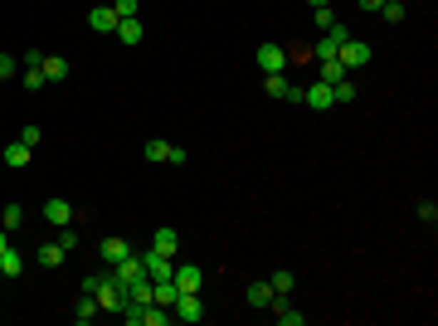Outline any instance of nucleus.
<instances>
[{
	"label": "nucleus",
	"mask_w": 438,
	"mask_h": 326,
	"mask_svg": "<svg viewBox=\"0 0 438 326\" xmlns=\"http://www.w3.org/2000/svg\"><path fill=\"white\" fill-rule=\"evenodd\" d=\"M273 317H277L282 326H302V322H307V312H297L287 297H273Z\"/></svg>",
	"instance_id": "12"
},
{
	"label": "nucleus",
	"mask_w": 438,
	"mask_h": 326,
	"mask_svg": "<svg viewBox=\"0 0 438 326\" xmlns=\"http://www.w3.org/2000/svg\"><path fill=\"white\" fill-rule=\"evenodd\" d=\"M20 268H25V258H20L15 248H5V253H0V272H5V277H15Z\"/></svg>",
	"instance_id": "25"
},
{
	"label": "nucleus",
	"mask_w": 438,
	"mask_h": 326,
	"mask_svg": "<svg viewBox=\"0 0 438 326\" xmlns=\"http://www.w3.org/2000/svg\"><path fill=\"white\" fill-rule=\"evenodd\" d=\"M356 5H360V10H380L384 0H356Z\"/></svg>",
	"instance_id": "35"
},
{
	"label": "nucleus",
	"mask_w": 438,
	"mask_h": 326,
	"mask_svg": "<svg viewBox=\"0 0 438 326\" xmlns=\"http://www.w3.org/2000/svg\"><path fill=\"white\" fill-rule=\"evenodd\" d=\"M20 141H25V146H29V151H34V146H39V127H34V122H29V127H25V132H20Z\"/></svg>",
	"instance_id": "33"
},
{
	"label": "nucleus",
	"mask_w": 438,
	"mask_h": 326,
	"mask_svg": "<svg viewBox=\"0 0 438 326\" xmlns=\"http://www.w3.org/2000/svg\"><path fill=\"white\" fill-rule=\"evenodd\" d=\"M5 248H10V234H0V253H5Z\"/></svg>",
	"instance_id": "36"
},
{
	"label": "nucleus",
	"mask_w": 438,
	"mask_h": 326,
	"mask_svg": "<svg viewBox=\"0 0 438 326\" xmlns=\"http://www.w3.org/2000/svg\"><path fill=\"white\" fill-rule=\"evenodd\" d=\"M170 282H175L180 292H200V282H205V272L195 268V263H185V268H175V272H170Z\"/></svg>",
	"instance_id": "11"
},
{
	"label": "nucleus",
	"mask_w": 438,
	"mask_h": 326,
	"mask_svg": "<svg viewBox=\"0 0 438 326\" xmlns=\"http://www.w3.org/2000/svg\"><path fill=\"white\" fill-rule=\"evenodd\" d=\"M127 302H137V307H151V277H137V282L127 287Z\"/></svg>",
	"instance_id": "19"
},
{
	"label": "nucleus",
	"mask_w": 438,
	"mask_h": 326,
	"mask_svg": "<svg viewBox=\"0 0 438 326\" xmlns=\"http://www.w3.org/2000/svg\"><path fill=\"white\" fill-rule=\"evenodd\" d=\"M0 277H5V272H0Z\"/></svg>",
	"instance_id": "38"
},
{
	"label": "nucleus",
	"mask_w": 438,
	"mask_h": 326,
	"mask_svg": "<svg viewBox=\"0 0 438 326\" xmlns=\"http://www.w3.org/2000/svg\"><path fill=\"white\" fill-rule=\"evenodd\" d=\"M112 34H117V39L127 44V49H132V44H141V39H146V29H141V20H117V29H112Z\"/></svg>",
	"instance_id": "14"
},
{
	"label": "nucleus",
	"mask_w": 438,
	"mask_h": 326,
	"mask_svg": "<svg viewBox=\"0 0 438 326\" xmlns=\"http://www.w3.org/2000/svg\"><path fill=\"white\" fill-rule=\"evenodd\" d=\"M29 156H34V151H29L25 141H10V146L0 151V161L10 165V170H20V165H29Z\"/></svg>",
	"instance_id": "13"
},
{
	"label": "nucleus",
	"mask_w": 438,
	"mask_h": 326,
	"mask_svg": "<svg viewBox=\"0 0 438 326\" xmlns=\"http://www.w3.org/2000/svg\"><path fill=\"white\" fill-rule=\"evenodd\" d=\"M419 219H429V224L438 219V205H434V200H419Z\"/></svg>",
	"instance_id": "32"
},
{
	"label": "nucleus",
	"mask_w": 438,
	"mask_h": 326,
	"mask_svg": "<svg viewBox=\"0 0 438 326\" xmlns=\"http://www.w3.org/2000/svg\"><path fill=\"white\" fill-rule=\"evenodd\" d=\"M322 5H331V0H312V10H322Z\"/></svg>",
	"instance_id": "37"
},
{
	"label": "nucleus",
	"mask_w": 438,
	"mask_h": 326,
	"mask_svg": "<svg viewBox=\"0 0 438 326\" xmlns=\"http://www.w3.org/2000/svg\"><path fill=\"white\" fill-rule=\"evenodd\" d=\"M127 253H132V248H127V239H122V234H112V239H103V258H108V263H122Z\"/></svg>",
	"instance_id": "17"
},
{
	"label": "nucleus",
	"mask_w": 438,
	"mask_h": 326,
	"mask_svg": "<svg viewBox=\"0 0 438 326\" xmlns=\"http://www.w3.org/2000/svg\"><path fill=\"white\" fill-rule=\"evenodd\" d=\"M141 156H146V161H170V165L190 161V151H185V146H175V141H161V136H151Z\"/></svg>",
	"instance_id": "2"
},
{
	"label": "nucleus",
	"mask_w": 438,
	"mask_h": 326,
	"mask_svg": "<svg viewBox=\"0 0 438 326\" xmlns=\"http://www.w3.org/2000/svg\"><path fill=\"white\" fill-rule=\"evenodd\" d=\"M88 29L112 34V29H117V10H112V5H93V10H88Z\"/></svg>",
	"instance_id": "10"
},
{
	"label": "nucleus",
	"mask_w": 438,
	"mask_h": 326,
	"mask_svg": "<svg viewBox=\"0 0 438 326\" xmlns=\"http://www.w3.org/2000/svg\"><path fill=\"white\" fill-rule=\"evenodd\" d=\"M370 58H375V49H370L365 39H356V34H351V39H346V44L336 49V63H341L346 73H356V68H365Z\"/></svg>",
	"instance_id": "1"
},
{
	"label": "nucleus",
	"mask_w": 438,
	"mask_h": 326,
	"mask_svg": "<svg viewBox=\"0 0 438 326\" xmlns=\"http://www.w3.org/2000/svg\"><path fill=\"white\" fill-rule=\"evenodd\" d=\"M25 88H29V93H39V88H44V68H25Z\"/></svg>",
	"instance_id": "29"
},
{
	"label": "nucleus",
	"mask_w": 438,
	"mask_h": 326,
	"mask_svg": "<svg viewBox=\"0 0 438 326\" xmlns=\"http://www.w3.org/2000/svg\"><path fill=\"white\" fill-rule=\"evenodd\" d=\"M375 15H384V25H399V20H404V0H384Z\"/></svg>",
	"instance_id": "24"
},
{
	"label": "nucleus",
	"mask_w": 438,
	"mask_h": 326,
	"mask_svg": "<svg viewBox=\"0 0 438 326\" xmlns=\"http://www.w3.org/2000/svg\"><path fill=\"white\" fill-rule=\"evenodd\" d=\"M151 248L175 258V248H180V234H175V229H156V234H151Z\"/></svg>",
	"instance_id": "15"
},
{
	"label": "nucleus",
	"mask_w": 438,
	"mask_h": 326,
	"mask_svg": "<svg viewBox=\"0 0 438 326\" xmlns=\"http://www.w3.org/2000/svg\"><path fill=\"white\" fill-rule=\"evenodd\" d=\"M317 78H322V83H341V78H351V73H346V68H341L336 58H327V63L317 68Z\"/></svg>",
	"instance_id": "22"
},
{
	"label": "nucleus",
	"mask_w": 438,
	"mask_h": 326,
	"mask_svg": "<svg viewBox=\"0 0 438 326\" xmlns=\"http://www.w3.org/2000/svg\"><path fill=\"white\" fill-rule=\"evenodd\" d=\"M112 10H117V20H137L141 0H117V5H112Z\"/></svg>",
	"instance_id": "27"
},
{
	"label": "nucleus",
	"mask_w": 438,
	"mask_h": 326,
	"mask_svg": "<svg viewBox=\"0 0 438 326\" xmlns=\"http://www.w3.org/2000/svg\"><path fill=\"white\" fill-rule=\"evenodd\" d=\"M248 307H273V287H268V282H253V287H248Z\"/></svg>",
	"instance_id": "20"
},
{
	"label": "nucleus",
	"mask_w": 438,
	"mask_h": 326,
	"mask_svg": "<svg viewBox=\"0 0 438 326\" xmlns=\"http://www.w3.org/2000/svg\"><path fill=\"white\" fill-rule=\"evenodd\" d=\"M63 258H68V253H63L58 244H39V263H44V268H58Z\"/></svg>",
	"instance_id": "23"
},
{
	"label": "nucleus",
	"mask_w": 438,
	"mask_h": 326,
	"mask_svg": "<svg viewBox=\"0 0 438 326\" xmlns=\"http://www.w3.org/2000/svg\"><path fill=\"white\" fill-rule=\"evenodd\" d=\"M58 248H63V253H73V248H78V234H73L68 224H63V234H58Z\"/></svg>",
	"instance_id": "30"
},
{
	"label": "nucleus",
	"mask_w": 438,
	"mask_h": 326,
	"mask_svg": "<svg viewBox=\"0 0 438 326\" xmlns=\"http://www.w3.org/2000/svg\"><path fill=\"white\" fill-rule=\"evenodd\" d=\"M39 68H44V83H58V78H68V58H58V54H49L44 63H39Z\"/></svg>",
	"instance_id": "18"
},
{
	"label": "nucleus",
	"mask_w": 438,
	"mask_h": 326,
	"mask_svg": "<svg viewBox=\"0 0 438 326\" xmlns=\"http://www.w3.org/2000/svg\"><path fill=\"white\" fill-rule=\"evenodd\" d=\"M25 224V210L20 205H5V229H20Z\"/></svg>",
	"instance_id": "28"
},
{
	"label": "nucleus",
	"mask_w": 438,
	"mask_h": 326,
	"mask_svg": "<svg viewBox=\"0 0 438 326\" xmlns=\"http://www.w3.org/2000/svg\"><path fill=\"white\" fill-rule=\"evenodd\" d=\"M302 103H307V108L312 112H327V108H336V98H331V83H312V88H302Z\"/></svg>",
	"instance_id": "5"
},
{
	"label": "nucleus",
	"mask_w": 438,
	"mask_h": 326,
	"mask_svg": "<svg viewBox=\"0 0 438 326\" xmlns=\"http://www.w3.org/2000/svg\"><path fill=\"white\" fill-rule=\"evenodd\" d=\"M15 68H20L15 58H10V54H0V78H15Z\"/></svg>",
	"instance_id": "34"
},
{
	"label": "nucleus",
	"mask_w": 438,
	"mask_h": 326,
	"mask_svg": "<svg viewBox=\"0 0 438 326\" xmlns=\"http://www.w3.org/2000/svg\"><path fill=\"white\" fill-rule=\"evenodd\" d=\"M108 277H112V282H117V287H132L137 277H146V263H141L137 253H127L122 263H112V272H108Z\"/></svg>",
	"instance_id": "3"
},
{
	"label": "nucleus",
	"mask_w": 438,
	"mask_h": 326,
	"mask_svg": "<svg viewBox=\"0 0 438 326\" xmlns=\"http://www.w3.org/2000/svg\"><path fill=\"white\" fill-rule=\"evenodd\" d=\"M268 287H273V297H287V292L297 287V277H292V272H282V268H277V272H273V282H268Z\"/></svg>",
	"instance_id": "21"
},
{
	"label": "nucleus",
	"mask_w": 438,
	"mask_h": 326,
	"mask_svg": "<svg viewBox=\"0 0 438 326\" xmlns=\"http://www.w3.org/2000/svg\"><path fill=\"white\" fill-rule=\"evenodd\" d=\"M263 93L277 98V103H302V88H297V83H287L282 73H263Z\"/></svg>",
	"instance_id": "4"
},
{
	"label": "nucleus",
	"mask_w": 438,
	"mask_h": 326,
	"mask_svg": "<svg viewBox=\"0 0 438 326\" xmlns=\"http://www.w3.org/2000/svg\"><path fill=\"white\" fill-rule=\"evenodd\" d=\"M141 263H146V277H151V282H161V277H170V272H175L170 253H156V248H146V253H141Z\"/></svg>",
	"instance_id": "6"
},
{
	"label": "nucleus",
	"mask_w": 438,
	"mask_h": 326,
	"mask_svg": "<svg viewBox=\"0 0 438 326\" xmlns=\"http://www.w3.org/2000/svg\"><path fill=\"white\" fill-rule=\"evenodd\" d=\"M44 224H54V229H63V224H73V205H68L63 195H54V200H44Z\"/></svg>",
	"instance_id": "8"
},
{
	"label": "nucleus",
	"mask_w": 438,
	"mask_h": 326,
	"mask_svg": "<svg viewBox=\"0 0 438 326\" xmlns=\"http://www.w3.org/2000/svg\"><path fill=\"white\" fill-rule=\"evenodd\" d=\"M170 317H180V322H200V317H205L200 292H180V297H175V307H170Z\"/></svg>",
	"instance_id": "9"
},
{
	"label": "nucleus",
	"mask_w": 438,
	"mask_h": 326,
	"mask_svg": "<svg viewBox=\"0 0 438 326\" xmlns=\"http://www.w3.org/2000/svg\"><path fill=\"white\" fill-rule=\"evenodd\" d=\"M93 317H98V297H93V292H78V307H73V322H78V326H88Z\"/></svg>",
	"instance_id": "16"
},
{
	"label": "nucleus",
	"mask_w": 438,
	"mask_h": 326,
	"mask_svg": "<svg viewBox=\"0 0 438 326\" xmlns=\"http://www.w3.org/2000/svg\"><path fill=\"white\" fill-rule=\"evenodd\" d=\"M258 68L263 73H282L287 68V49L282 44H258Z\"/></svg>",
	"instance_id": "7"
},
{
	"label": "nucleus",
	"mask_w": 438,
	"mask_h": 326,
	"mask_svg": "<svg viewBox=\"0 0 438 326\" xmlns=\"http://www.w3.org/2000/svg\"><path fill=\"white\" fill-rule=\"evenodd\" d=\"M331 98H336V103H356V83H351V78L331 83Z\"/></svg>",
	"instance_id": "26"
},
{
	"label": "nucleus",
	"mask_w": 438,
	"mask_h": 326,
	"mask_svg": "<svg viewBox=\"0 0 438 326\" xmlns=\"http://www.w3.org/2000/svg\"><path fill=\"white\" fill-rule=\"evenodd\" d=\"M331 25H336V15H331V5H322V10H317V29H322V34H327Z\"/></svg>",
	"instance_id": "31"
}]
</instances>
